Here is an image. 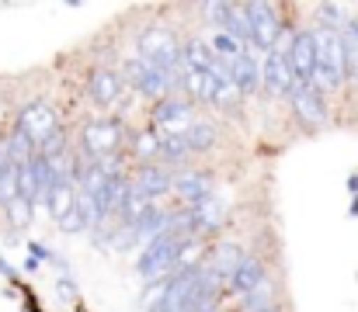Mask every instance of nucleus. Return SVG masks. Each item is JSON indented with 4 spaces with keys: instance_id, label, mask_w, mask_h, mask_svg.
Instances as JSON below:
<instances>
[{
    "instance_id": "f257e3e1",
    "label": "nucleus",
    "mask_w": 358,
    "mask_h": 312,
    "mask_svg": "<svg viewBox=\"0 0 358 312\" xmlns=\"http://www.w3.org/2000/svg\"><path fill=\"white\" fill-rule=\"evenodd\" d=\"M313 42H317V77L313 84L320 91H338L345 84V77L352 73L348 70V56H345V42H341V31L334 28H313Z\"/></svg>"
},
{
    "instance_id": "f03ea898",
    "label": "nucleus",
    "mask_w": 358,
    "mask_h": 312,
    "mask_svg": "<svg viewBox=\"0 0 358 312\" xmlns=\"http://www.w3.org/2000/svg\"><path fill=\"white\" fill-rule=\"evenodd\" d=\"M125 142H129V135H125V125L119 118H91L80 128V156L87 163L115 160V156H122Z\"/></svg>"
},
{
    "instance_id": "7ed1b4c3",
    "label": "nucleus",
    "mask_w": 358,
    "mask_h": 312,
    "mask_svg": "<svg viewBox=\"0 0 358 312\" xmlns=\"http://www.w3.org/2000/svg\"><path fill=\"white\" fill-rule=\"evenodd\" d=\"M181 243L185 236H174V232H164L157 239H150L143 246V253L136 257V274L150 285V281H164V278H174L178 271V257H181Z\"/></svg>"
},
{
    "instance_id": "20e7f679",
    "label": "nucleus",
    "mask_w": 358,
    "mask_h": 312,
    "mask_svg": "<svg viewBox=\"0 0 358 312\" xmlns=\"http://www.w3.org/2000/svg\"><path fill=\"white\" fill-rule=\"evenodd\" d=\"M243 10H247V45L261 56L278 49L282 45V28H285L282 10L275 3H264V0H250V3H243Z\"/></svg>"
},
{
    "instance_id": "39448f33",
    "label": "nucleus",
    "mask_w": 358,
    "mask_h": 312,
    "mask_svg": "<svg viewBox=\"0 0 358 312\" xmlns=\"http://www.w3.org/2000/svg\"><path fill=\"white\" fill-rule=\"evenodd\" d=\"M136 56H143L146 63H153L157 70L171 73L174 80H181V42L174 38L171 28L164 24H153L139 35L136 42Z\"/></svg>"
},
{
    "instance_id": "423d86ee",
    "label": "nucleus",
    "mask_w": 358,
    "mask_h": 312,
    "mask_svg": "<svg viewBox=\"0 0 358 312\" xmlns=\"http://www.w3.org/2000/svg\"><path fill=\"white\" fill-rule=\"evenodd\" d=\"M122 77H125V84H129L136 94L153 98V101L174 98V91H181V80H174L171 73L157 70L153 63H146V59H143V56H136V52L122 63Z\"/></svg>"
},
{
    "instance_id": "0eeeda50",
    "label": "nucleus",
    "mask_w": 358,
    "mask_h": 312,
    "mask_svg": "<svg viewBox=\"0 0 358 312\" xmlns=\"http://www.w3.org/2000/svg\"><path fill=\"white\" fill-rule=\"evenodd\" d=\"M195 121H199L195 104L188 101V98H178V94H174V98L157 101L153 114H150V132H153L157 139H174V135H185Z\"/></svg>"
},
{
    "instance_id": "6e6552de",
    "label": "nucleus",
    "mask_w": 358,
    "mask_h": 312,
    "mask_svg": "<svg viewBox=\"0 0 358 312\" xmlns=\"http://www.w3.org/2000/svg\"><path fill=\"white\" fill-rule=\"evenodd\" d=\"M14 128H17L28 142H35V149H38V146H45V142L59 132V114H56L49 104H42V101L24 104V107L17 111Z\"/></svg>"
},
{
    "instance_id": "1a4fd4ad",
    "label": "nucleus",
    "mask_w": 358,
    "mask_h": 312,
    "mask_svg": "<svg viewBox=\"0 0 358 312\" xmlns=\"http://www.w3.org/2000/svg\"><path fill=\"white\" fill-rule=\"evenodd\" d=\"M247 260V253H243V246L240 243H220V246H213L209 253H206V264H202V278L209 281V285H216L220 292H227L230 288V281H234V274H237V267Z\"/></svg>"
},
{
    "instance_id": "9d476101",
    "label": "nucleus",
    "mask_w": 358,
    "mask_h": 312,
    "mask_svg": "<svg viewBox=\"0 0 358 312\" xmlns=\"http://www.w3.org/2000/svg\"><path fill=\"white\" fill-rule=\"evenodd\" d=\"M261 77H264V91L271 98H292V91L299 87L296 73H292V63H289V52H285V42L271 52L261 56Z\"/></svg>"
},
{
    "instance_id": "9b49d317",
    "label": "nucleus",
    "mask_w": 358,
    "mask_h": 312,
    "mask_svg": "<svg viewBox=\"0 0 358 312\" xmlns=\"http://www.w3.org/2000/svg\"><path fill=\"white\" fill-rule=\"evenodd\" d=\"M285 52H289V63H292L296 80H299V84H313V77H317V42H313V28L296 31V35L285 42Z\"/></svg>"
},
{
    "instance_id": "f8f14e48",
    "label": "nucleus",
    "mask_w": 358,
    "mask_h": 312,
    "mask_svg": "<svg viewBox=\"0 0 358 312\" xmlns=\"http://www.w3.org/2000/svg\"><path fill=\"white\" fill-rule=\"evenodd\" d=\"M289 101H292V114L299 118V125H306V128L327 125V98L317 84H299Z\"/></svg>"
},
{
    "instance_id": "ddd939ff",
    "label": "nucleus",
    "mask_w": 358,
    "mask_h": 312,
    "mask_svg": "<svg viewBox=\"0 0 358 312\" xmlns=\"http://www.w3.org/2000/svg\"><path fill=\"white\" fill-rule=\"evenodd\" d=\"M125 91H129V84H125L122 70H115V66H101L87 80V94H91V101L98 104V107H115V104H122L125 101Z\"/></svg>"
},
{
    "instance_id": "4468645a",
    "label": "nucleus",
    "mask_w": 358,
    "mask_h": 312,
    "mask_svg": "<svg viewBox=\"0 0 358 312\" xmlns=\"http://www.w3.org/2000/svg\"><path fill=\"white\" fill-rule=\"evenodd\" d=\"M174 195L181 198V208H192L216 195V181L206 170H178L174 174Z\"/></svg>"
},
{
    "instance_id": "2eb2a0df",
    "label": "nucleus",
    "mask_w": 358,
    "mask_h": 312,
    "mask_svg": "<svg viewBox=\"0 0 358 312\" xmlns=\"http://www.w3.org/2000/svg\"><path fill=\"white\" fill-rule=\"evenodd\" d=\"M132 184H136L139 191H146L153 202H160L164 195H174V174H171L164 163H146V167H139L136 177H132Z\"/></svg>"
},
{
    "instance_id": "dca6fc26",
    "label": "nucleus",
    "mask_w": 358,
    "mask_h": 312,
    "mask_svg": "<svg viewBox=\"0 0 358 312\" xmlns=\"http://www.w3.org/2000/svg\"><path fill=\"white\" fill-rule=\"evenodd\" d=\"M230 77H234V84H237V91L243 98H247V94H257V91L264 87V77H261V52L247 49L237 63L230 66Z\"/></svg>"
},
{
    "instance_id": "f3484780",
    "label": "nucleus",
    "mask_w": 358,
    "mask_h": 312,
    "mask_svg": "<svg viewBox=\"0 0 358 312\" xmlns=\"http://www.w3.org/2000/svg\"><path fill=\"white\" fill-rule=\"evenodd\" d=\"M268 285V271H264V264L257 260V257H247L243 264L237 267V274H234V281H230V292H237V295H254L257 288H264Z\"/></svg>"
},
{
    "instance_id": "a211bd4d",
    "label": "nucleus",
    "mask_w": 358,
    "mask_h": 312,
    "mask_svg": "<svg viewBox=\"0 0 358 312\" xmlns=\"http://www.w3.org/2000/svg\"><path fill=\"white\" fill-rule=\"evenodd\" d=\"M77 195H80V188H77V181H59L56 188H52V198H49V215L56 218V222H63L73 208H77Z\"/></svg>"
},
{
    "instance_id": "6ab92c4d",
    "label": "nucleus",
    "mask_w": 358,
    "mask_h": 312,
    "mask_svg": "<svg viewBox=\"0 0 358 312\" xmlns=\"http://www.w3.org/2000/svg\"><path fill=\"white\" fill-rule=\"evenodd\" d=\"M185 142H188V149H192V156H199V153H209L216 142H220V128L209 121V118H199L188 132H185Z\"/></svg>"
},
{
    "instance_id": "aec40b11",
    "label": "nucleus",
    "mask_w": 358,
    "mask_h": 312,
    "mask_svg": "<svg viewBox=\"0 0 358 312\" xmlns=\"http://www.w3.org/2000/svg\"><path fill=\"white\" fill-rule=\"evenodd\" d=\"M125 146H129V153L139 160V167H146V163H160V139H157L153 132H132Z\"/></svg>"
},
{
    "instance_id": "412c9836",
    "label": "nucleus",
    "mask_w": 358,
    "mask_h": 312,
    "mask_svg": "<svg viewBox=\"0 0 358 312\" xmlns=\"http://www.w3.org/2000/svg\"><path fill=\"white\" fill-rule=\"evenodd\" d=\"M17 198H21V167L7 160V167L0 174V208H7Z\"/></svg>"
},
{
    "instance_id": "4be33fe9",
    "label": "nucleus",
    "mask_w": 358,
    "mask_h": 312,
    "mask_svg": "<svg viewBox=\"0 0 358 312\" xmlns=\"http://www.w3.org/2000/svg\"><path fill=\"white\" fill-rule=\"evenodd\" d=\"M167 288H171V278H164V281H150V285L143 288V295H139V309L157 312L160 306H164V299H167Z\"/></svg>"
},
{
    "instance_id": "5701e85b",
    "label": "nucleus",
    "mask_w": 358,
    "mask_h": 312,
    "mask_svg": "<svg viewBox=\"0 0 358 312\" xmlns=\"http://www.w3.org/2000/svg\"><path fill=\"white\" fill-rule=\"evenodd\" d=\"M3 215H7V222H10L14 229H24V225L35 218V202H28V198H17V202H10V205L3 208Z\"/></svg>"
},
{
    "instance_id": "b1692460",
    "label": "nucleus",
    "mask_w": 358,
    "mask_h": 312,
    "mask_svg": "<svg viewBox=\"0 0 358 312\" xmlns=\"http://www.w3.org/2000/svg\"><path fill=\"white\" fill-rule=\"evenodd\" d=\"M341 42H345V56H348V70L358 73V17H352L341 28Z\"/></svg>"
},
{
    "instance_id": "393cba45",
    "label": "nucleus",
    "mask_w": 358,
    "mask_h": 312,
    "mask_svg": "<svg viewBox=\"0 0 358 312\" xmlns=\"http://www.w3.org/2000/svg\"><path fill=\"white\" fill-rule=\"evenodd\" d=\"M56 225H59L63 232H70V236H73V232H87V222H84L80 208H73V211H70V215H66L63 222H56Z\"/></svg>"
},
{
    "instance_id": "a878e982",
    "label": "nucleus",
    "mask_w": 358,
    "mask_h": 312,
    "mask_svg": "<svg viewBox=\"0 0 358 312\" xmlns=\"http://www.w3.org/2000/svg\"><path fill=\"white\" fill-rule=\"evenodd\" d=\"M28 257H35L38 264H42V260H49V264H52V260H56V253H52V250H45V243H28Z\"/></svg>"
},
{
    "instance_id": "bb28decb",
    "label": "nucleus",
    "mask_w": 358,
    "mask_h": 312,
    "mask_svg": "<svg viewBox=\"0 0 358 312\" xmlns=\"http://www.w3.org/2000/svg\"><path fill=\"white\" fill-rule=\"evenodd\" d=\"M0 274H3V278H14V274H17V271H14V267H10V264H7V260H3V257H0Z\"/></svg>"
},
{
    "instance_id": "cd10ccee",
    "label": "nucleus",
    "mask_w": 358,
    "mask_h": 312,
    "mask_svg": "<svg viewBox=\"0 0 358 312\" xmlns=\"http://www.w3.org/2000/svg\"><path fill=\"white\" fill-rule=\"evenodd\" d=\"M348 188H352V198L358 202V174H352V177H348Z\"/></svg>"
},
{
    "instance_id": "c85d7f7f",
    "label": "nucleus",
    "mask_w": 358,
    "mask_h": 312,
    "mask_svg": "<svg viewBox=\"0 0 358 312\" xmlns=\"http://www.w3.org/2000/svg\"><path fill=\"white\" fill-rule=\"evenodd\" d=\"M24 271H28V274H35V271H38V260H35V257H28V260H24Z\"/></svg>"
},
{
    "instance_id": "c756f323",
    "label": "nucleus",
    "mask_w": 358,
    "mask_h": 312,
    "mask_svg": "<svg viewBox=\"0 0 358 312\" xmlns=\"http://www.w3.org/2000/svg\"><path fill=\"white\" fill-rule=\"evenodd\" d=\"M3 167H7V146H3V139H0V174H3Z\"/></svg>"
},
{
    "instance_id": "7c9ffc66",
    "label": "nucleus",
    "mask_w": 358,
    "mask_h": 312,
    "mask_svg": "<svg viewBox=\"0 0 358 312\" xmlns=\"http://www.w3.org/2000/svg\"><path fill=\"white\" fill-rule=\"evenodd\" d=\"M206 312H220V306H216V309H206Z\"/></svg>"
},
{
    "instance_id": "2f4dec72",
    "label": "nucleus",
    "mask_w": 358,
    "mask_h": 312,
    "mask_svg": "<svg viewBox=\"0 0 358 312\" xmlns=\"http://www.w3.org/2000/svg\"><path fill=\"white\" fill-rule=\"evenodd\" d=\"M355 84H358V73H355Z\"/></svg>"
},
{
    "instance_id": "473e14b6",
    "label": "nucleus",
    "mask_w": 358,
    "mask_h": 312,
    "mask_svg": "<svg viewBox=\"0 0 358 312\" xmlns=\"http://www.w3.org/2000/svg\"><path fill=\"white\" fill-rule=\"evenodd\" d=\"M271 312H275V309H271Z\"/></svg>"
}]
</instances>
